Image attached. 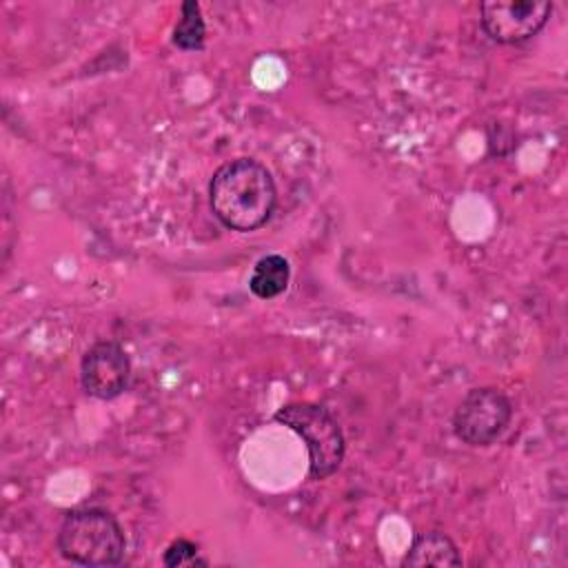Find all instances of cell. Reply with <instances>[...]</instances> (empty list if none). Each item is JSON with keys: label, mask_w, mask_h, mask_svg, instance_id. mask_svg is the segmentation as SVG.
<instances>
[{"label": "cell", "mask_w": 568, "mask_h": 568, "mask_svg": "<svg viewBox=\"0 0 568 568\" xmlns=\"http://www.w3.org/2000/svg\"><path fill=\"white\" fill-rule=\"evenodd\" d=\"M213 215L231 231L251 233L264 226L277 204L275 182L264 164L253 158L224 162L209 182Z\"/></svg>", "instance_id": "obj_1"}, {"label": "cell", "mask_w": 568, "mask_h": 568, "mask_svg": "<svg viewBox=\"0 0 568 568\" xmlns=\"http://www.w3.org/2000/svg\"><path fill=\"white\" fill-rule=\"evenodd\" d=\"M55 544L64 559L80 566H118L126 550L122 526L102 508L67 513L58 528Z\"/></svg>", "instance_id": "obj_2"}, {"label": "cell", "mask_w": 568, "mask_h": 568, "mask_svg": "<svg viewBox=\"0 0 568 568\" xmlns=\"http://www.w3.org/2000/svg\"><path fill=\"white\" fill-rule=\"evenodd\" d=\"M273 419L291 428L306 444L311 479H326L342 466L346 450L344 435L324 406L293 402L277 408Z\"/></svg>", "instance_id": "obj_3"}, {"label": "cell", "mask_w": 568, "mask_h": 568, "mask_svg": "<svg viewBox=\"0 0 568 568\" xmlns=\"http://www.w3.org/2000/svg\"><path fill=\"white\" fill-rule=\"evenodd\" d=\"M513 419V402L493 386L470 388L453 413V433L459 442L484 448L495 444Z\"/></svg>", "instance_id": "obj_4"}, {"label": "cell", "mask_w": 568, "mask_h": 568, "mask_svg": "<svg viewBox=\"0 0 568 568\" xmlns=\"http://www.w3.org/2000/svg\"><path fill=\"white\" fill-rule=\"evenodd\" d=\"M552 13L548 0H490L479 4L486 36L499 44H519L537 36Z\"/></svg>", "instance_id": "obj_5"}, {"label": "cell", "mask_w": 568, "mask_h": 568, "mask_svg": "<svg viewBox=\"0 0 568 568\" xmlns=\"http://www.w3.org/2000/svg\"><path fill=\"white\" fill-rule=\"evenodd\" d=\"M131 377V359L113 339L91 344L80 362V384L95 399H115L124 393Z\"/></svg>", "instance_id": "obj_6"}, {"label": "cell", "mask_w": 568, "mask_h": 568, "mask_svg": "<svg viewBox=\"0 0 568 568\" xmlns=\"http://www.w3.org/2000/svg\"><path fill=\"white\" fill-rule=\"evenodd\" d=\"M404 566H462V555L457 544L439 532L428 530L415 535L408 552L404 555Z\"/></svg>", "instance_id": "obj_7"}, {"label": "cell", "mask_w": 568, "mask_h": 568, "mask_svg": "<svg viewBox=\"0 0 568 568\" xmlns=\"http://www.w3.org/2000/svg\"><path fill=\"white\" fill-rule=\"evenodd\" d=\"M291 280V266L284 255L271 253L255 262L253 273L248 277V288L260 300H273L282 295Z\"/></svg>", "instance_id": "obj_8"}, {"label": "cell", "mask_w": 568, "mask_h": 568, "mask_svg": "<svg viewBox=\"0 0 568 568\" xmlns=\"http://www.w3.org/2000/svg\"><path fill=\"white\" fill-rule=\"evenodd\" d=\"M206 38V24L200 11V4L193 0L182 2L180 7V20L173 29V44L182 51H200L204 47Z\"/></svg>", "instance_id": "obj_9"}, {"label": "cell", "mask_w": 568, "mask_h": 568, "mask_svg": "<svg viewBox=\"0 0 568 568\" xmlns=\"http://www.w3.org/2000/svg\"><path fill=\"white\" fill-rule=\"evenodd\" d=\"M197 552L200 550L191 539L180 537V539L169 544V548L164 550L162 564L169 566V568H175V566H206V559H200Z\"/></svg>", "instance_id": "obj_10"}]
</instances>
